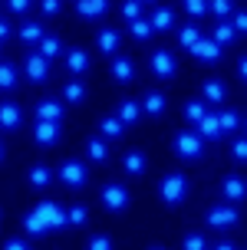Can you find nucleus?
<instances>
[{
	"label": "nucleus",
	"mask_w": 247,
	"mask_h": 250,
	"mask_svg": "<svg viewBox=\"0 0 247 250\" xmlns=\"http://www.w3.org/2000/svg\"><path fill=\"white\" fill-rule=\"evenodd\" d=\"M145 112L148 115H161L165 112V96H161V92H148L145 96Z\"/></svg>",
	"instance_id": "nucleus-30"
},
{
	"label": "nucleus",
	"mask_w": 247,
	"mask_h": 250,
	"mask_svg": "<svg viewBox=\"0 0 247 250\" xmlns=\"http://www.w3.org/2000/svg\"><path fill=\"white\" fill-rule=\"evenodd\" d=\"M49 168H43V165H37V168H33V171H30V185L33 188H46L49 185Z\"/></svg>",
	"instance_id": "nucleus-32"
},
{
	"label": "nucleus",
	"mask_w": 247,
	"mask_h": 250,
	"mask_svg": "<svg viewBox=\"0 0 247 250\" xmlns=\"http://www.w3.org/2000/svg\"><path fill=\"white\" fill-rule=\"evenodd\" d=\"M224 92H227V89H224V83H218V79H208V83H204V99L208 102H221Z\"/></svg>",
	"instance_id": "nucleus-29"
},
{
	"label": "nucleus",
	"mask_w": 247,
	"mask_h": 250,
	"mask_svg": "<svg viewBox=\"0 0 247 250\" xmlns=\"http://www.w3.org/2000/svg\"><path fill=\"white\" fill-rule=\"evenodd\" d=\"M221 191H224V198H227V201H244L247 198V181H244V178H237V175H227V178H224V185H221Z\"/></svg>",
	"instance_id": "nucleus-10"
},
{
	"label": "nucleus",
	"mask_w": 247,
	"mask_h": 250,
	"mask_svg": "<svg viewBox=\"0 0 247 250\" xmlns=\"http://www.w3.org/2000/svg\"><path fill=\"white\" fill-rule=\"evenodd\" d=\"M89 250H112V240L99 234V237H92V240H89Z\"/></svg>",
	"instance_id": "nucleus-42"
},
{
	"label": "nucleus",
	"mask_w": 247,
	"mask_h": 250,
	"mask_svg": "<svg viewBox=\"0 0 247 250\" xmlns=\"http://www.w3.org/2000/svg\"><path fill=\"white\" fill-rule=\"evenodd\" d=\"M178 40H181V46H185V50H191L198 40H201V33H198V26H195V23H185L181 30H178Z\"/></svg>",
	"instance_id": "nucleus-25"
},
{
	"label": "nucleus",
	"mask_w": 247,
	"mask_h": 250,
	"mask_svg": "<svg viewBox=\"0 0 247 250\" xmlns=\"http://www.w3.org/2000/svg\"><path fill=\"white\" fill-rule=\"evenodd\" d=\"M60 132H63V125L60 122H40L33 125V138H37V145H56L60 142Z\"/></svg>",
	"instance_id": "nucleus-5"
},
{
	"label": "nucleus",
	"mask_w": 247,
	"mask_h": 250,
	"mask_svg": "<svg viewBox=\"0 0 247 250\" xmlns=\"http://www.w3.org/2000/svg\"><path fill=\"white\" fill-rule=\"evenodd\" d=\"M40 7H43V13H46V17H53V13L60 10V0H43Z\"/></svg>",
	"instance_id": "nucleus-47"
},
{
	"label": "nucleus",
	"mask_w": 247,
	"mask_h": 250,
	"mask_svg": "<svg viewBox=\"0 0 247 250\" xmlns=\"http://www.w3.org/2000/svg\"><path fill=\"white\" fill-rule=\"evenodd\" d=\"M195 128H198V135H201V138H221L224 135V132H221V115H211V112L204 115Z\"/></svg>",
	"instance_id": "nucleus-12"
},
{
	"label": "nucleus",
	"mask_w": 247,
	"mask_h": 250,
	"mask_svg": "<svg viewBox=\"0 0 247 250\" xmlns=\"http://www.w3.org/2000/svg\"><path fill=\"white\" fill-rule=\"evenodd\" d=\"M125 171H129V175H142V171H145V155H142V151H129V155H125Z\"/></svg>",
	"instance_id": "nucleus-24"
},
{
	"label": "nucleus",
	"mask_w": 247,
	"mask_h": 250,
	"mask_svg": "<svg viewBox=\"0 0 247 250\" xmlns=\"http://www.w3.org/2000/svg\"><path fill=\"white\" fill-rule=\"evenodd\" d=\"M185 250H208V244L201 234H191V237H185Z\"/></svg>",
	"instance_id": "nucleus-40"
},
{
	"label": "nucleus",
	"mask_w": 247,
	"mask_h": 250,
	"mask_svg": "<svg viewBox=\"0 0 247 250\" xmlns=\"http://www.w3.org/2000/svg\"><path fill=\"white\" fill-rule=\"evenodd\" d=\"M119 43H122L119 30H102V33H99V50L106 53V56H112V53L119 50Z\"/></svg>",
	"instance_id": "nucleus-19"
},
{
	"label": "nucleus",
	"mask_w": 247,
	"mask_h": 250,
	"mask_svg": "<svg viewBox=\"0 0 247 250\" xmlns=\"http://www.w3.org/2000/svg\"><path fill=\"white\" fill-rule=\"evenodd\" d=\"M109 73H112V79H115V83H129V79H132V73H135V66H132V60H125V56H115V60H112V66H109Z\"/></svg>",
	"instance_id": "nucleus-14"
},
{
	"label": "nucleus",
	"mask_w": 247,
	"mask_h": 250,
	"mask_svg": "<svg viewBox=\"0 0 247 250\" xmlns=\"http://www.w3.org/2000/svg\"><path fill=\"white\" fill-rule=\"evenodd\" d=\"M20 37H23L26 43H40V40L46 37V33H43V26H40V23H33V20H26V23H23V30H20Z\"/></svg>",
	"instance_id": "nucleus-28"
},
{
	"label": "nucleus",
	"mask_w": 247,
	"mask_h": 250,
	"mask_svg": "<svg viewBox=\"0 0 247 250\" xmlns=\"http://www.w3.org/2000/svg\"><path fill=\"white\" fill-rule=\"evenodd\" d=\"M122 13H125V20H142V3L138 0H129L122 7Z\"/></svg>",
	"instance_id": "nucleus-39"
},
{
	"label": "nucleus",
	"mask_w": 247,
	"mask_h": 250,
	"mask_svg": "<svg viewBox=\"0 0 247 250\" xmlns=\"http://www.w3.org/2000/svg\"><path fill=\"white\" fill-rule=\"evenodd\" d=\"M46 56H40V53H33L30 60H26V79L30 83H43L46 79V73H49V66H46Z\"/></svg>",
	"instance_id": "nucleus-11"
},
{
	"label": "nucleus",
	"mask_w": 247,
	"mask_h": 250,
	"mask_svg": "<svg viewBox=\"0 0 247 250\" xmlns=\"http://www.w3.org/2000/svg\"><path fill=\"white\" fill-rule=\"evenodd\" d=\"M148 23H152V30H172V23H175V10H172V7H158V10L148 17Z\"/></svg>",
	"instance_id": "nucleus-16"
},
{
	"label": "nucleus",
	"mask_w": 247,
	"mask_h": 250,
	"mask_svg": "<svg viewBox=\"0 0 247 250\" xmlns=\"http://www.w3.org/2000/svg\"><path fill=\"white\" fill-rule=\"evenodd\" d=\"M60 178H63V185H69V188H83L86 185V165L83 162H63Z\"/></svg>",
	"instance_id": "nucleus-3"
},
{
	"label": "nucleus",
	"mask_w": 247,
	"mask_h": 250,
	"mask_svg": "<svg viewBox=\"0 0 247 250\" xmlns=\"http://www.w3.org/2000/svg\"><path fill=\"white\" fill-rule=\"evenodd\" d=\"M37 214L49 224V230H53V227L69 224V214H63V208H60V204H53V201H43V204H37Z\"/></svg>",
	"instance_id": "nucleus-4"
},
{
	"label": "nucleus",
	"mask_w": 247,
	"mask_h": 250,
	"mask_svg": "<svg viewBox=\"0 0 247 250\" xmlns=\"http://www.w3.org/2000/svg\"><path fill=\"white\" fill-rule=\"evenodd\" d=\"M241 128V119H237V112H221V132L227 135V132H237Z\"/></svg>",
	"instance_id": "nucleus-36"
},
{
	"label": "nucleus",
	"mask_w": 247,
	"mask_h": 250,
	"mask_svg": "<svg viewBox=\"0 0 247 250\" xmlns=\"http://www.w3.org/2000/svg\"><path fill=\"white\" fill-rule=\"evenodd\" d=\"M188 194V178L185 175H165L161 178V198H165V204H178V201H185Z\"/></svg>",
	"instance_id": "nucleus-1"
},
{
	"label": "nucleus",
	"mask_w": 247,
	"mask_h": 250,
	"mask_svg": "<svg viewBox=\"0 0 247 250\" xmlns=\"http://www.w3.org/2000/svg\"><path fill=\"white\" fill-rule=\"evenodd\" d=\"M86 151H89V158H92V162H106V155H109V151H106V142H102V138H89Z\"/></svg>",
	"instance_id": "nucleus-31"
},
{
	"label": "nucleus",
	"mask_w": 247,
	"mask_h": 250,
	"mask_svg": "<svg viewBox=\"0 0 247 250\" xmlns=\"http://www.w3.org/2000/svg\"><path fill=\"white\" fill-rule=\"evenodd\" d=\"M152 250H161V247H152Z\"/></svg>",
	"instance_id": "nucleus-53"
},
{
	"label": "nucleus",
	"mask_w": 247,
	"mask_h": 250,
	"mask_svg": "<svg viewBox=\"0 0 247 250\" xmlns=\"http://www.w3.org/2000/svg\"><path fill=\"white\" fill-rule=\"evenodd\" d=\"M191 53H195L198 60H204V62H214V60H221V43L218 40H198L195 46H191Z\"/></svg>",
	"instance_id": "nucleus-9"
},
{
	"label": "nucleus",
	"mask_w": 247,
	"mask_h": 250,
	"mask_svg": "<svg viewBox=\"0 0 247 250\" xmlns=\"http://www.w3.org/2000/svg\"><path fill=\"white\" fill-rule=\"evenodd\" d=\"M208 10L218 17V20H224V17H231V0H208Z\"/></svg>",
	"instance_id": "nucleus-33"
},
{
	"label": "nucleus",
	"mask_w": 247,
	"mask_h": 250,
	"mask_svg": "<svg viewBox=\"0 0 247 250\" xmlns=\"http://www.w3.org/2000/svg\"><path fill=\"white\" fill-rule=\"evenodd\" d=\"M102 204L109 208V211H122L125 204H129V191L122 185H106L102 188Z\"/></svg>",
	"instance_id": "nucleus-7"
},
{
	"label": "nucleus",
	"mask_w": 247,
	"mask_h": 250,
	"mask_svg": "<svg viewBox=\"0 0 247 250\" xmlns=\"http://www.w3.org/2000/svg\"><path fill=\"white\" fill-rule=\"evenodd\" d=\"M13 86H17V66L0 62V89H13Z\"/></svg>",
	"instance_id": "nucleus-26"
},
{
	"label": "nucleus",
	"mask_w": 247,
	"mask_h": 250,
	"mask_svg": "<svg viewBox=\"0 0 247 250\" xmlns=\"http://www.w3.org/2000/svg\"><path fill=\"white\" fill-rule=\"evenodd\" d=\"M152 73L158 76V79H172L175 76V56L168 50H155V56H152Z\"/></svg>",
	"instance_id": "nucleus-8"
},
{
	"label": "nucleus",
	"mask_w": 247,
	"mask_h": 250,
	"mask_svg": "<svg viewBox=\"0 0 247 250\" xmlns=\"http://www.w3.org/2000/svg\"><path fill=\"white\" fill-rule=\"evenodd\" d=\"M106 7H109V0H76V13H79V17H89V20L102 17Z\"/></svg>",
	"instance_id": "nucleus-13"
},
{
	"label": "nucleus",
	"mask_w": 247,
	"mask_h": 250,
	"mask_svg": "<svg viewBox=\"0 0 247 250\" xmlns=\"http://www.w3.org/2000/svg\"><path fill=\"white\" fill-rule=\"evenodd\" d=\"M63 46H60V40L56 37H43L40 40V56H46V60H53V56H60Z\"/></svg>",
	"instance_id": "nucleus-27"
},
{
	"label": "nucleus",
	"mask_w": 247,
	"mask_h": 250,
	"mask_svg": "<svg viewBox=\"0 0 247 250\" xmlns=\"http://www.w3.org/2000/svg\"><path fill=\"white\" fill-rule=\"evenodd\" d=\"M185 10L191 17H204L208 13V0H185Z\"/></svg>",
	"instance_id": "nucleus-38"
},
{
	"label": "nucleus",
	"mask_w": 247,
	"mask_h": 250,
	"mask_svg": "<svg viewBox=\"0 0 247 250\" xmlns=\"http://www.w3.org/2000/svg\"><path fill=\"white\" fill-rule=\"evenodd\" d=\"M69 224H86V208L83 204H76L73 211H69Z\"/></svg>",
	"instance_id": "nucleus-41"
},
{
	"label": "nucleus",
	"mask_w": 247,
	"mask_h": 250,
	"mask_svg": "<svg viewBox=\"0 0 247 250\" xmlns=\"http://www.w3.org/2000/svg\"><path fill=\"white\" fill-rule=\"evenodd\" d=\"M138 3H148V0H138Z\"/></svg>",
	"instance_id": "nucleus-52"
},
{
	"label": "nucleus",
	"mask_w": 247,
	"mask_h": 250,
	"mask_svg": "<svg viewBox=\"0 0 247 250\" xmlns=\"http://www.w3.org/2000/svg\"><path fill=\"white\" fill-rule=\"evenodd\" d=\"M152 33H155V30H152V23H148L145 17H142V20H132V37L135 40H148Z\"/></svg>",
	"instance_id": "nucleus-35"
},
{
	"label": "nucleus",
	"mask_w": 247,
	"mask_h": 250,
	"mask_svg": "<svg viewBox=\"0 0 247 250\" xmlns=\"http://www.w3.org/2000/svg\"><path fill=\"white\" fill-rule=\"evenodd\" d=\"M0 158H3V145H0Z\"/></svg>",
	"instance_id": "nucleus-51"
},
{
	"label": "nucleus",
	"mask_w": 247,
	"mask_h": 250,
	"mask_svg": "<svg viewBox=\"0 0 247 250\" xmlns=\"http://www.w3.org/2000/svg\"><path fill=\"white\" fill-rule=\"evenodd\" d=\"M208 224L211 227H234L237 224V208H231V204H218V208H211V211H208Z\"/></svg>",
	"instance_id": "nucleus-6"
},
{
	"label": "nucleus",
	"mask_w": 247,
	"mask_h": 250,
	"mask_svg": "<svg viewBox=\"0 0 247 250\" xmlns=\"http://www.w3.org/2000/svg\"><path fill=\"white\" fill-rule=\"evenodd\" d=\"M66 66H69V73L83 76V73L89 69V53H83V50H69V53H66Z\"/></svg>",
	"instance_id": "nucleus-17"
},
{
	"label": "nucleus",
	"mask_w": 247,
	"mask_h": 250,
	"mask_svg": "<svg viewBox=\"0 0 247 250\" xmlns=\"http://www.w3.org/2000/svg\"><path fill=\"white\" fill-rule=\"evenodd\" d=\"M63 96H66L69 102H79L83 96H86V89H83V83H69V86L63 89Z\"/></svg>",
	"instance_id": "nucleus-37"
},
{
	"label": "nucleus",
	"mask_w": 247,
	"mask_h": 250,
	"mask_svg": "<svg viewBox=\"0 0 247 250\" xmlns=\"http://www.w3.org/2000/svg\"><path fill=\"white\" fill-rule=\"evenodd\" d=\"M3 250H30V244H26V240H7V244H3Z\"/></svg>",
	"instance_id": "nucleus-46"
},
{
	"label": "nucleus",
	"mask_w": 247,
	"mask_h": 250,
	"mask_svg": "<svg viewBox=\"0 0 247 250\" xmlns=\"http://www.w3.org/2000/svg\"><path fill=\"white\" fill-rule=\"evenodd\" d=\"M231 23H234V30H237V33H247V10L234 13V20H231Z\"/></svg>",
	"instance_id": "nucleus-44"
},
{
	"label": "nucleus",
	"mask_w": 247,
	"mask_h": 250,
	"mask_svg": "<svg viewBox=\"0 0 247 250\" xmlns=\"http://www.w3.org/2000/svg\"><path fill=\"white\" fill-rule=\"evenodd\" d=\"M37 119H40V122H60V119H63V105L56 99L40 102V105H37Z\"/></svg>",
	"instance_id": "nucleus-15"
},
{
	"label": "nucleus",
	"mask_w": 247,
	"mask_h": 250,
	"mask_svg": "<svg viewBox=\"0 0 247 250\" xmlns=\"http://www.w3.org/2000/svg\"><path fill=\"white\" fill-rule=\"evenodd\" d=\"M138 115H142V105H138L135 99H125L122 105H119V119H122V125H129V122H135Z\"/></svg>",
	"instance_id": "nucleus-22"
},
{
	"label": "nucleus",
	"mask_w": 247,
	"mask_h": 250,
	"mask_svg": "<svg viewBox=\"0 0 247 250\" xmlns=\"http://www.w3.org/2000/svg\"><path fill=\"white\" fill-rule=\"evenodd\" d=\"M234 158L237 162H247V138H237L234 142Z\"/></svg>",
	"instance_id": "nucleus-43"
},
{
	"label": "nucleus",
	"mask_w": 247,
	"mask_h": 250,
	"mask_svg": "<svg viewBox=\"0 0 247 250\" xmlns=\"http://www.w3.org/2000/svg\"><path fill=\"white\" fill-rule=\"evenodd\" d=\"M237 69H241V79H244V83H247V56H244V60H241V62H237Z\"/></svg>",
	"instance_id": "nucleus-49"
},
{
	"label": "nucleus",
	"mask_w": 247,
	"mask_h": 250,
	"mask_svg": "<svg viewBox=\"0 0 247 250\" xmlns=\"http://www.w3.org/2000/svg\"><path fill=\"white\" fill-rule=\"evenodd\" d=\"M185 115H188V122H201L204 115H208V109H204V102H188L185 105Z\"/></svg>",
	"instance_id": "nucleus-34"
},
{
	"label": "nucleus",
	"mask_w": 247,
	"mask_h": 250,
	"mask_svg": "<svg viewBox=\"0 0 247 250\" xmlns=\"http://www.w3.org/2000/svg\"><path fill=\"white\" fill-rule=\"evenodd\" d=\"M3 37H10V23H7V20H0V40Z\"/></svg>",
	"instance_id": "nucleus-48"
},
{
	"label": "nucleus",
	"mask_w": 247,
	"mask_h": 250,
	"mask_svg": "<svg viewBox=\"0 0 247 250\" xmlns=\"http://www.w3.org/2000/svg\"><path fill=\"white\" fill-rule=\"evenodd\" d=\"M7 7H10L13 13H26V7H30V0H7Z\"/></svg>",
	"instance_id": "nucleus-45"
},
{
	"label": "nucleus",
	"mask_w": 247,
	"mask_h": 250,
	"mask_svg": "<svg viewBox=\"0 0 247 250\" xmlns=\"http://www.w3.org/2000/svg\"><path fill=\"white\" fill-rule=\"evenodd\" d=\"M214 250H234V244H218Z\"/></svg>",
	"instance_id": "nucleus-50"
},
{
	"label": "nucleus",
	"mask_w": 247,
	"mask_h": 250,
	"mask_svg": "<svg viewBox=\"0 0 247 250\" xmlns=\"http://www.w3.org/2000/svg\"><path fill=\"white\" fill-rule=\"evenodd\" d=\"M99 132L106 138H119L122 135V119H119V115H106V119L99 122Z\"/></svg>",
	"instance_id": "nucleus-21"
},
{
	"label": "nucleus",
	"mask_w": 247,
	"mask_h": 250,
	"mask_svg": "<svg viewBox=\"0 0 247 250\" xmlns=\"http://www.w3.org/2000/svg\"><path fill=\"white\" fill-rule=\"evenodd\" d=\"M20 125V109L10 105V102H3L0 105V128H17Z\"/></svg>",
	"instance_id": "nucleus-20"
},
{
	"label": "nucleus",
	"mask_w": 247,
	"mask_h": 250,
	"mask_svg": "<svg viewBox=\"0 0 247 250\" xmlns=\"http://www.w3.org/2000/svg\"><path fill=\"white\" fill-rule=\"evenodd\" d=\"M234 33H237V30H234V23H231V20H218L214 37H211V40H218V43L224 46V43H231V40H234Z\"/></svg>",
	"instance_id": "nucleus-23"
},
{
	"label": "nucleus",
	"mask_w": 247,
	"mask_h": 250,
	"mask_svg": "<svg viewBox=\"0 0 247 250\" xmlns=\"http://www.w3.org/2000/svg\"><path fill=\"white\" fill-rule=\"evenodd\" d=\"M23 230L30 234V237H40V234H46V230H49V224L40 217L37 211H30V214L23 217Z\"/></svg>",
	"instance_id": "nucleus-18"
},
{
	"label": "nucleus",
	"mask_w": 247,
	"mask_h": 250,
	"mask_svg": "<svg viewBox=\"0 0 247 250\" xmlns=\"http://www.w3.org/2000/svg\"><path fill=\"white\" fill-rule=\"evenodd\" d=\"M204 148V138L198 135V132H178L175 135V151L181 155V158H198Z\"/></svg>",
	"instance_id": "nucleus-2"
}]
</instances>
